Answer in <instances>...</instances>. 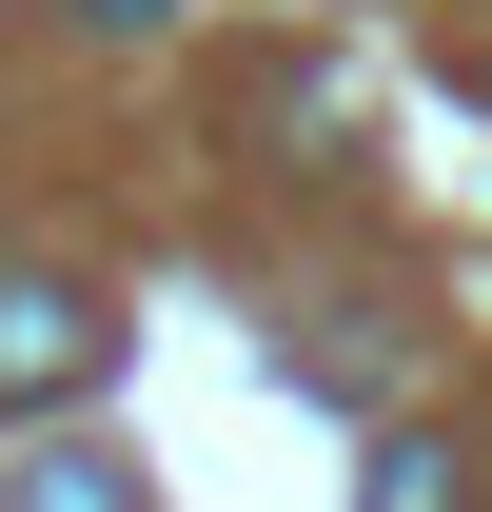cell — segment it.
<instances>
[{
    "mask_svg": "<svg viewBox=\"0 0 492 512\" xmlns=\"http://www.w3.org/2000/svg\"><path fill=\"white\" fill-rule=\"evenodd\" d=\"M119 316L79 296V276H0V414H40V394H99Z\"/></svg>",
    "mask_w": 492,
    "mask_h": 512,
    "instance_id": "6da1fadb",
    "label": "cell"
},
{
    "mask_svg": "<svg viewBox=\"0 0 492 512\" xmlns=\"http://www.w3.org/2000/svg\"><path fill=\"white\" fill-rule=\"evenodd\" d=\"M20 512H138V473H119V453H40V473H20Z\"/></svg>",
    "mask_w": 492,
    "mask_h": 512,
    "instance_id": "7a4b0ae2",
    "label": "cell"
},
{
    "mask_svg": "<svg viewBox=\"0 0 492 512\" xmlns=\"http://www.w3.org/2000/svg\"><path fill=\"white\" fill-rule=\"evenodd\" d=\"M355 512H473V493H453V453H374V493Z\"/></svg>",
    "mask_w": 492,
    "mask_h": 512,
    "instance_id": "3957f363",
    "label": "cell"
}]
</instances>
